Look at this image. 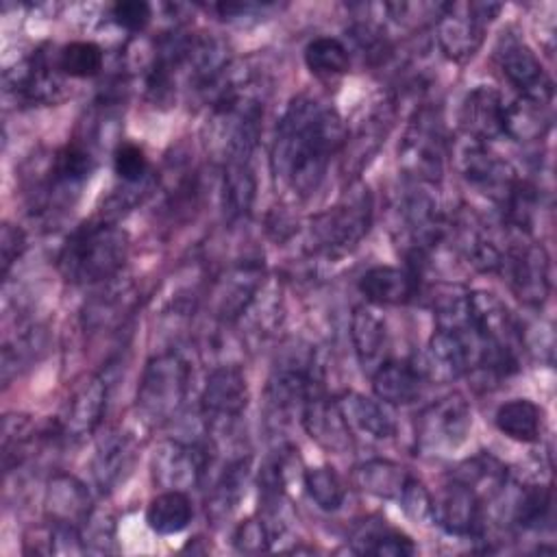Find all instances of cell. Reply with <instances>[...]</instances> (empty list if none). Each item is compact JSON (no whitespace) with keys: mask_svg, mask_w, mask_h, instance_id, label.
<instances>
[{"mask_svg":"<svg viewBox=\"0 0 557 557\" xmlns=\"http://www.w3.org/2000/svg\"><path fill=\"white\" fill-rule=\"evenodd\" d=\"M455 163L470 187L498 205L507 200V196L520 181L507 159L492 152L487 144L474 139H466L461 146H457Z\"/></svg>","mask_w":557,"mask_h":557,"instance_id":"cell-7","label":"cell"},{"mask_svg":"<svg viewBox=\"0 0 557 557\" xmlns=\"http://www.w3.org/2000/svg\"><path fill=\"white\" fill-rule=\"evenodd\" d=\"M248 398V381L242 368L224 363L209 372L200 396V409L211 426H226L244 413Z\"/></svg>","mask_w":557,"mask_h":557,"instance_id":"cell-12","label":"cell"},{"mask_svg":"<svg viewBox=\"0 0 557 557\" xmlns=\"http://www.w3.org/2000/svg\"><path fill=\"white\" fill-rule=\"evenodd\" d=\"M111 17L120 28L141 33L152 17V7L144 0H120L111 7Z\"/></svg>","mask_w":557,"mask_h":557,"instance_id":"cell-43","label":"cell"},{"mask_svg":"<svg viewBox=\"0 0 557 557\" xmlns=\"http://www.w3.org/2000/svg\"><path fill=\"white\" fill-rule=\"evenodd\" d=\"M350 546L359 555H379V557H409L418 548L413 540L387 524H363L355 531Z\"/></svg>","mask_w":557,"mask_h":557,"instance_id":"cell-32","label":"cell"},{"mask_svg":"<svg viewBox=\"0 0 557 557\" xmlns=\"http://www.w3.org/2000/svg\"><path fill=\"white\" fill-rule=\"evenodd\" d=\"M189 387V366L178 352H161L152 357L137 387V409L141 416L161 424L176 416Z\"/></svg>","mask_w":557,"mask_h":557,"instance_id":"cell-4","label":"cell"},{"mask_svg":"<svg viewBox=\"0 0 557 557\" xmlns=\"http://www.w3.org/2000/svg\"><path fill=\"white\" fill-rule=\"evenodd\" d=\"M35 431L26 416L7 413L2 418V466L9 472L13 466L22 463L28 455V444Z\"/></svg>","mask_w":557,"mask_h":557,"instance_id":"cell-39","label":"cell"},{"mask_svg":"<svg viewBox=\"0 0 557 557\" xmlns=\"http://www.w3.org/2000/svg\"><path fill=\"white\" fill-rule=\"evenodd\" d=\"M194 518V507L183 490H163L146 509V524L159 535H174L187 529Z\"/></svg>","mask_w":557,"mask_h":557,"instance_id":"cell-29","label":"cell"},{"mask_svg":"<svg viewBox=\"0 0 557 557\" xmlns=\"http://www.w3.org/2000/svg\"><path fill=\"white\" fill-rule=\"evenodd\" d=\"M54 65L65 78H91L100 74L104 52L94 41H70L54 52Z\"/></svg>","mask_w":557,"mask_h":557,"instance_id":"cell-36","label":"cell"},{"mask_svg":"<svg viewBox=\"0 0 557 557\" xmlns=\"http://www.w3.org/2000/svg\"><path fill=\"white\" fill-rule=\"evenodd\" d=\"M248 476H250V457H237L222 470L207 500V513L215 522L224 520L239 505L242 496L246 494Z\"/></svg>","mask_w":557,"mask_h":557,"instance_id":"cell-30","label":"cell"},{"mask_svg":"<svg viewBox=\"0 0 557 557\" xmlns=\"http://www.w3.org/2000/svg\"><path fill=\"white\" fill-rule=\"evenodd\" d=\"M433 520L450 535L468 537L481 531V496L468 483L453 479L433 498Z\"/></svg>","mask_w":557,"mask_h":557,"instance_id":"cell-16","label":"cell"},{"mask_svg":"<svg viewBox=\"0 0 557 557\" xmlns=\"http://www.w3.org/2000/svg\"><path fill=\"white\" fill-rule=\"evenodd\" d=\"M476 361V337L470 329H442L437 326L426 344L422 372L433 381H455L470 372Z\"/></svg>","mask_w":557,"mask_h":557,"instance_id":"cell-13","label":"cell"},{"mask_svg":"<svg viewBox=\"0 0 557 557\" xmlns=\"http://www.w3.org/2000/svg\"><path fill=\"white\" fill-rule=\"evenodd\" d=\"M426 376L413 361H383L372 372V389L385 405H409L422 394Z\"/></svg>","mask_w":557,"mask_h":557,"instance_id":"cell-22","label":"cell"},{"mask_svg":"<svg viewBox=\"0 0 557 557\" xmlns=\"http://www.w3.org/2000/svg\"><path fill=\"white\" fill-rule=\"evenodd\" d=\"M44 509L48 522L76 529H81L94 513L89 490L72 474H57L50 479L44 496Z\"/></svg>","mask_w":557,"mask_h":557,"instance_id":"cell-20","label":"cell"},{"mask_svg":"<svg viewBox=\"0 0 557 557\" xmlns=\"http://www.w3.org/2000/svg\"><path fill=\"white\" fill-rule=\"evenodd\" d=\"M305 490L309 498L324 511H335L344 505L346 487L342 476L331 466H313L302 474Z\"/></svg>","mask_w":557,"mask_h":557,"instance_id":"cell-37","label":"cell"},{"mask_svg":"<svg viewBox=\"0 0 557 557\" xmlns=\"http://www.w3.org/2000/svg\"><path fill=\"white\" fill-rule=\"evenodd\" d=\"M346 137V126L331 104L313 96H296L278 120L272 141L270 165L276 183L296 198L311 196Z\"/></svg>","mask_w":557,"mask_h":557,"instance_id":"cell-1","label":"cell"},{"mask_svg":"<svg viewBox=\"0 0 557 557\" xmlns=\"http://www.w3.org/2000/svg\"><path fill=\"white\" fill-rule=\"evenodd\" d=\"M400 168L418 183H437L444 172V135L433 109L416 111L398 148Z\"/></svg>","mask_w":557,"mask_h":557,"instance_id":"cell-6","label":"cell"},{"mask_svg":"<svg viewBox=\"0 0 557 557\" xmlns=\"http://www.w3.org/2000/svg\"><path fill=\"white\" fill-rule=\"evenodd\" d=\"M472 429V409L461 394H448L429 405L416 424V440L424 450H453Z\"/></svg>","mask_w":557,"mask_h":557,"instance_id":"cell-9","label":"cell"},{"mask_svg":"<svg viewBox=\"0 0 557 557\" xmlns=\"http://www.w3.org/2000/svg\"><path fill=\"white\" fill-rule=\"evenodd\" d=\"M26 250V235L20 226L4 222L2 231H0V272L2 278L9 276L11 268L15 265V261L24 255Z\"/></svg>","mask_w":557,"mask_h":557,"instance_id":"cell-45","label":"cell"},{"mask_svg":"<svg viewBox=\"0 0 557 557\" xmlns=\"http://www.w3.org/2000/svg\"><path fill=\"white\" fill-rule=\"evenodd\" d=\"M137 446L131 435L126 433H109L100 440L96 455H94V476L102 492L113 490L124 481L135 463Z\"/></svg>","mask_w":557,"mask_h":557,"instance_id":"cell-25","label":"cell"},{"mask_svg":"<svg viewBox=\"0 0 557 557\" xmlns=\"http://www.w3.org/2000/svg\"><path fill=\"white\" fill-rule=\"evenodd\" d=\"M500 272L527 307H542L550 294V259L542 244L520 242L505 250Z\"/></svg>","mask_w":557,"mask_h":557,"instance_id":"cell-8","label":"cell"},{"mask_svg":"<svg viewBox=\"0 0 557 557\" xmlns=\"http://www.w3.org/2000/svg\"><path fill=\"white\" fill-rule=\"evenodd\" d=\"M505 135L516 141H533L550 128V113L546 102L518 98L505 104Z\"/></svg>","mask_w":557,"mask_h":557,"instance_id":"cell-33","label":"cell"},{"mask_svg":"<svg viewBox=\"0 0 557 557\" xmlns=\"http://www.w3.org/2000/svg\"><path fill=\"white\" fill-rule=\"evenodd\" d=\"M372 207L368 185L352 181L333 207L311 218L309 237L315 250L331 257L352 250L370 231Z\"/></svg>","mask_w":557,"mask_h":557,"instance_id":"cell-3","label":"cell"},{"mask_svg":"<svg viewBox=\"0 0 557 557\" xmlns=\"http://www.w3.org/2000/svg\"><path fill=\"white\" fill-rule=\"evenodd\" d=\"M305 63L320 78L342 76L350 67V50L337 37H315L305 48Z\"/></svg>","mask_w":557,"mask_h":557,"instance_id":"cell-35","label":"cell"},{"mask_svg":"<svg viewBox=\"0 0 557 557\" xmlns=\"http://www.w3.org/2000/svg\"><path fill=\"white\" fill-rule=\"evenodd\" d=\"M263 272L257 263H242L233 268L220 283L215 294V311L222 320L233 322L246 313L255 296L261 292Z\"/></svg>","mask_w":557,"mask_h":557,"instance_id":"cell-24","label":"cell"},{"mask_svg":"<svg viewBox=\"0 0 557 557\" xmlns=\"http://www.w3.org/2000/svg\"><path fill=\"white\" fill-rule=\"evenodd\" d=\"M107 407V383L89 374L74 385L70 398L63 405L61 418L57 420L61 437L78 440L96 431Z\"/></svg>","mask_w":557,"mask_h":557,"instance_id":"cell-15","label":"cell"},{"mask_svg":"<svg viewBox=\"0 0 557 557\" xmlns=\"http://www.w3.org/2000/svg\"><path fill=\"white\" fill-rule=\"evenodd\" d=\"M96 159L94 152L81 144L70 141L61 146L48 165V181H46V196H61L63 191L78 189L94 172Z\"/></svg>","mask_w":557,"mask_h":557,"instance_id":"cell-23","label":"cell"},{"mask_svg":"<svg viewBox=\"0 0 557 557\" xmlns=\"http://www.w3.org/2000/svg\"><path fill=\"white\" fill-rule=\"evenodd\" d=\"M553 516V490L550 485H527L513 505L511 518L522 529H540Z\"/></svg>","mask_w":557,"mask_h":557,"instance_id":"cell-38","label":"cell"},{"mask_svg":"<svg viewBox=\"0 0 557 557\" xmlns=\"http://www.w3.org/2000/svg\"><path fill=\"white\" fill-rule=\"evenodd\" d=\"M494 57L505 81L520 94L518 98H529L546 104L550 102L553 81L537 54L520 37H500Z\"/></svg>","mask_w":557,"mask_h":557,"instance_id":"cell-11","label":"cell"},{"mask_svg":"<svg viewBox=\"0 0 557 557\" xmlns=\"http://www.w3.org/2000/svg\"><path fill=\"white\" fill-rule=\"evenodd\" d=\"M500 4L492 2H448L442 7L435 24L437 46L446 59L463 63L476 54L483 44L485 24L494 20Z\"/></svg>","mask_w":557,"mask_h":557,"instance_id":"cell-5","label":"cell"},{"mask_svg":"<svg viewBox=\"0 0 557 557\" xmlns=\"http://www.w3.org/2000/svg\"><path fill=\"white\" fill-rule=\"evenodd\" d=\"M302 426L313 442L331 453H346L352 448L350 424L346 422L339 403L324 398L322 392L302 405Z\"/></svg>","mask_w":557,"mask_h":557,"instance_id":"cell-19","label":"cell"},{"mask_svg":"<svg viewBox=\"0 0 557 557\" xmlns=\"http://www.w3.org/2000/svg\"><path fill=\"white\" fill-rule=\"evenodd\" d=\"M85 553H109L113 550V524L109 518L91 513L89 520L81 527Z\"/></svg>","mask_w":557,"mask_h":557,"instance_id":"cell-44","label":"cell"},{"mask_svg":"<svg viewBox=\"0 0 557 557\" xmlns=\"http://www.w3.org/2000/svg\"><path fill=\"white\" fill-rule=\"evenodd\" d=\"M113 170L124 183H141L148 174V157L144 148L133 141H120L113 150Z\"/></svg>","mask_w":557,"mask_h":557,"instance_id":"cell-40","label":"cell"},{"mask_svg":"<svg viewBox=\"0 0 557 557\" xmlns=\"http://www.w3.org/2000/svg\"><path fill=\"white\" fill-rule=\"evenodd\" d=\"M403 511L411 518V520H418V522H429L433 520V496L431 492L424 487L422 481H418L416 476H409L403 492H400V498H398Z\"/></svg>","mask_w":557,"mask_h":557,"instance_id":"cell-42","label":"cell"},{"mask_svg":"<svg viewBox=\"0 0 557 557\" xmlns=\"http://www.w3.org/2000/svg\"><path fill=\"white\" fill-rule=\"evenodd\" d=\"M411 474L396 461L389 459H368L359 463L352 472L355 485L372 496L398 500L400 492Z\"/></svg>","mask_w":557,"mask_h":557,"instance_id":"cell-28","label":"cell"},{"mask_svg":"<svg viewBox=\"0 0 557 557\" xmlns=\"http://www.w3.org/2000/svg\"><path fill=\"white\" fill-rule=\"evenodd\" d=\"M257 191V178L248 163H226L222 176V207L228 220H242L250 213Z\"/></svg>","mask_w":557,"mask_h":557,"instance_id":"cell-34","label":"cell"},{"mask_svg":"<svg viewBox=\"0 0 557 557\" xmlns=\"http://www.w3.org/2000/svg\"><path fill=\"white\" fill-rule=\"evenodd\" d=\"M494 424L509 440L531 444L542 433V409L529 398H513L496 409Z\"/></svg>","mask_w":557,"mask_h":557,"instance_id":"cell-31","label":"cell"},{"mask_svg":"<svg viewBox=\"0 0 557 557\" xmlns=\"http://www.w3.org/2000/svg\"><path fill=\"white\" fill-rule=\"evenodd\" d=\"M270 544H272V533L261 518L242 520L233 533V546L237 553H244V555L268 553Z\"/></svg>","mask_w":557,"mask_h":557,"instance_id":"cell-41","label":"cell"},{"mask_svg":"<svg viewBox=\"0 0 557 557\" xmlns=\"http://www.w3.org/2000/svg\"><path fill=\"white\" fill-rule=\"evenodd\" d=\"M337 403L346 422L359 429L361 433L374 440H389L396 435V422L392 413L385 409V403L363 396L359 392H348Z\"/></svg>","mask_w":557,"mask_h":557,"instance_id":"cell-27","label":"cell"},{"mask_svg":"<svg viewBox=\"0 0 557 557\" xmlns=\"http://www.w3.org/2000/svg\"><path fill=\"white\" fill-rule=\"evenodd\" d=\"M207 468V453L181 440L161 442L150 461L152 481L163 490H187L200 483Z\"/></svg>","mask_w":557,"mask_h":557,"instance_id":"cell-14","label":"cell"},{"mask_svg":"<svg viewBox=\"0 0 557 557\" xmlns=\"http://www.w3.org/2000/svg\"><path fill=\"white\" fill-rule=\"evenodd\" d=\"M461 128L468 139L487 144L505 135V100L498 89L476 85L461 104Z\"/></svg>","mask_w":557,"mask_h":557,"instance_id":"cell-17","label":"cell"},{"mask_svg":"<svg viewBox=\"0 0 557 557\" xmlns=\"http://www.w3.org/2000/svg\"><path fill=\"white\" fill-rule=\"evenodd\" d=\"M350 339L363 370H376L387 348V329L370 307H355L350 315Z\"/></svg>","mask_w":557,"mask_h":557,"instance_id":"cell-26","label":"cell"},{"mask_svg":"<svg viewBox=\"0 0 557 557\" xmlns=\"http://www.w3.org/2000/svg\"><path fill=\"white\" fill-rule=\"evenodd\" d=\"M359 292L374 305H405L418 292V270L374 265L361 274Z\"/></svg>","mask_w":557,"mask_h":557,"instance_id":"cell-21","label":"cell"},{"mask_svg":"<svg viewBox=\"0 0 557 557\" xmlns=\"http://www.w3.org/2000/svg\"><path fill=\"white\" fill-rule=\"evenodd\" d=\"M65 76L54 65V52L35 50L20 65L4 72V87L24 104H57L67 96Z\"/></svg>","mask_w":557,"mask_h":557,"instance_id":"cell-10","label":"cell"},{"mask_svg":"<svg viewBox=\"0 0 557 557\" xmlns=\"http://www.w3.org/2000/svg\"><path fill=\"white\" fill-rule=\"evenodd\" d=\"M400 215L411 259H422L444 235V220L437 200L426 191H413L407 196Z\"/></svg>","mask_w":557,"mask_h":557,"instance_id":"cell-18","label":"cell"},{"mask_svg":"<svg viewBox=\"0 0 557 557\" xmlns=\"http://www.w3.org/2000/svg\"><path fill=\"white\" fill-rule=\"evenodd\" d=\"M128 257V235L109 220L76 226L59 250L57 268L74 285H96L113 278Z\"/></svg>","mask_w":557,"mask_h":557,"instance_id":"cell-2","label":"cell"}]
</instances>
